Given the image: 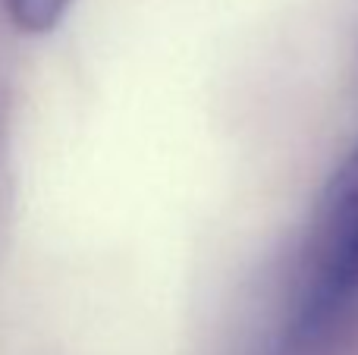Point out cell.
Returning a JSON list of instances; mask_svg holds the SVG:
<instances>
[{"label":"cell","mask_w":358,"mask_h":355,"mask_svg":"<svg viewBox=\"0 0 358 355\" xmlns=\"http://www.w3.org/2000/svg\"><path fill=\"white\" fill-rule=\"evenodd\" d=\"M73 0H3L10 19L19 25L22 31H50L63 16H66Z\"/></svg>","instance_id":"obj_2"},{"label":"cell","mask_w":358,"mask_h":355,"mask_svg":"<svg viewBox=\"0 0 358 355\" xmlns=\"http://www.w3.org/2000/svg\"><path fill=\"white\" fill-rule=\"evenodd\" d=\"M358 293V142L324 186L305 245L299 337H317Z\"/></svg>","instance_id":"obj_1"}]
</instances>
